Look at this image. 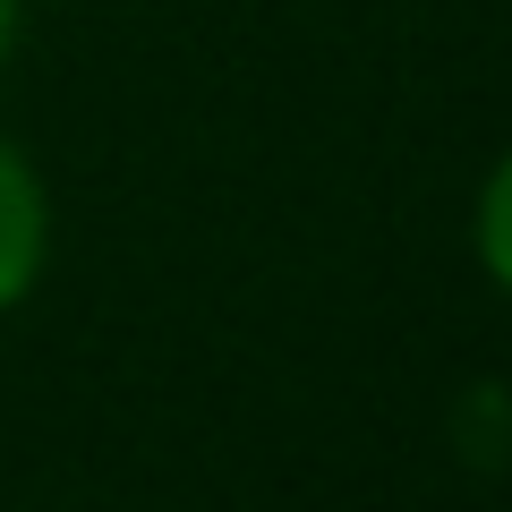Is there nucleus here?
Listing matches in <instances>:
<instances>
[{
    "mask_svg": "<svg viewBox=\"0 0 512 512\" xmlns=\"http://www.w3.org/2000/svg\"><path fill=\"white\" fill-rule=\"evenodd\" d=\"M43 274V188L18 146H0V308H18Z\"/></svg>",
    "mask_w": 512,
    "mask_h": 512,
    "instance_id": "f257e3e1",
    "label": "nucleus"
},
{
    "mask_svg": "<svg viewBox=\"0 0 512 512\" xmlns=\"http://www.w3.org/2000/svg\"><path fill=\"white\" fill-rule=\"evenodd\" d=\"M478 256H487V274L512 291V154L495 163L487 197H478Z\"/></svg>",
    "mask_w": 512,
    "mask_h": 512,
    "instance_id": "f03ea898",
    "label": "nucleus"
},
{
    "mask_svg": "<svg viewBox=\"0 0 512 512\" xmlns=\"http://www.w3.org/2000/svg\"><path fill=\"white\" fill-rule=\"evenodd\" d=\"M9 35H18V0H0V52H9Z\"/></svg>",
    "mask_w": 512,
    "mask_h": 512,
    "instance_id": "7ed1b4c3",
    "label": "nucleus"
}]
</instances>
